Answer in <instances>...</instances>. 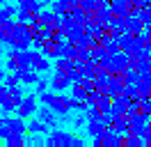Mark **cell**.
Returning <instances> with one entry per match:
<instances>
[{"instance_id": "1", "label": "cell", "mask_w": 151, "mask_h": 147, "mask_svg": "<svg viewBox=\"0 0 151 147\" xmlns=\"http://www.w3.org/2000/svg\"><path fill=\"white\" fill-rule=\"evenodd\" d=\"M39 99H41L44 106H50L57 115H69V110H73V97L71 94L64 97V94H57V90H53V92L39 94Z\"/></svg>"}, {"instance_id": "2", "label": "cell", "mask_w": 151, "mask_h": 147, "mask_svg": "<svg viewBox=\"0 0 151 147\" xmlns=\"http://www.w3.org/2000/svg\"><path fill=\"white\" fill-rule=\"evenodd\" d=\"M23 97H25V94H23V90H21L19 85H16V87H9V85L2 83V87H0V108H2V115H9L12 110L19 108Z\"/></svg>"}, {"instance_id": "3", "label": "cell", "mask_w": 151, "mask_h": 147, "mask_svg": "<svg viewBox=\"0 0 151 147\" xmlns=\"http://www.w3.org/2000/svg\"><path fill=\"white\" fill-rule=\"evenodd\" d=\"M25 133H28V124L23 122L21 115H16V117L5 115L0 119V136H2V140H7L9 136H25Z\"/></svg>"}, {"instance_id": "4", "label": "cell", "mask_w": 151, "mask_h": 147, "mask_svg": "<svg viewBox=\"0 0 151 147\" xmlns=\"http://www.w3.org/2000/svg\"><path fill=\"white\" fill-rule=\"evenodd\" d=\"M32 39H35V37H32L30 23L16 21V25H14V37H12V41H9V48H14V51H25V48H30Z\"/></svg>"}, {"instance_id": "5", "label": "cell", "mask_w": 151, "mask_h": 147, "mask_svg": "<svg viewBox=\"0 0 151 147\" xmlns=\"http://www.w3.org/2000/svg\"><path fill=\"white\" fill-rule=\"evenodd\" d=\"M46 145L48 147H83L85 143L80 138H76L73 133H66V131H62L57 127L46 136Z\"/></svg>"}, {"instance_id": "6", "label": "cell", "mask_w": 151, "mask_h": 147, "mask_svg": "<svg viewBox=\"0 0 151 147\" xmlns=\"http://www.w3.org/2000/svg\"><path fill=\"white\" fill-rule=\"evenodd\" d=\"M103 67L108 69L110 74H117V71H126L131 67V55L126 51H119V53H112L108 60L103 62Z\"/></svg>"}, {"instance_id": "7", "label": "cell", "mask_w": 151, "mask_h": 147, "mask_svg": "<svg viewBox=\"0 0 151 147\" xmlns=\"http://www.w3.org/2000/svg\"><path fill=\"white\" fill-rule=\"evenodd\" d=\"M37 110H39L37 97H35V94H25V97H23V101H21V106L16 108V115H21L23 119H28V117H32Z\"/></svg>"}, {"instance_id": "8", "label": "cell", "mask_w": 151, "mask_h": 147, "mask_svg": "<svg viewBox=\"0 0 151 147\" xmlns=\"http://www.w3.org/2000/svg\"><path fill=\"white\" fill-rule=\"evenodd\" d=\"M124 145V133H114V131H105L103 136L94 138V147H122Z\"/></svg>"}, {"instance_id": "9", "label": "cell", "mask_w": 151, "mask_h": 147, "mask_svg": "<svg viewBox=\"0 0 151 147\" xmlns=\"http://www.w3.org/2000/svg\"><path fill=\"white\" fill-rule=\"evenodd\" d=\"M71 85H73V81H71V76H69V74L55 71V74H53V78H50V90L64 92V90H69Z\"/></svg>"}, {"instance_id": "10", "label": "cell", "mask_w": 151, "mask_h": 147, "mask_svg": "<svg viewBox=\"0 0 151 147\" xmlns=\"http://www.w3.org/2000/svg\"><path fill=\"white\" fill-rule=\"evenodd\" d=\"M87 136L92 138V140H94V138H99V136H103L105 131H108V124H105V119L101 117V119H89V122H87Z\"/></svg>"}, {"instance_id": "11", "label": "cell", "mask_w": 151, "mask_h": 147, "mask_svg": "<svg viewBox=\"0 0 151 147\" xmlns=\"http://www.w3.org/2000/svg\"><path fill=\"white\" fill-rule=\"evenodd\" d=\"M14 18H0V39H2V44L9 46L12 37H14Z\"/></svg>"}, {"instance_id": "12", "label": "cell", "mask_w": 151, "mask_h": 147, "mask_svg": "<svg viewBox=\"0 0 151 147\" xmlns=\"http://www.w3.org/2000/svg\"><path fill=\"white\" fill-rule=\"evenodd\" d=\"M39 21H41L46 28H60L62 16H60V14H55L53 9H41V12H39Z\"/></svg>"}, {"instance_id": "13", "label": "cell", "mask_w": 151, "mask_h": 147, "mask_svg": "<svg viewBox=\"0 0 151 147\" xmlns=\"http://www.w3.org/2000/svg\"><path fill=\"white\" fill-rule=\"evenodd\" d=\"M78 60L76 57H66V55H62V57H57L55 60V71H62V74H71L73 69H78Z\"/></svg>"}, {"instance_id": "14", "label": "cell", "mask_w": 151, "mask_h": 147, "mask_svg": "<svg viewBox=\"0 0 151 147\" xmlns=\"http://www.w3.org/2000/svg\"><path fill=\"white\" fill-rule=\"evenodd\" d=\"M144 28H147V23L140 14H128V18H126V30L128 32L137 35V32H144Z\"/></svg>"}, {"instance_id": "15", "label": "cell", "mask_w": 151, "mask_h": 147, "mask_svg": "<svg viewBox=\"0 0 151 147\" xmlns=\"http://www.w3.org/2000/svg\"><path fill=\"white\" fill-rule=\"evenodd\" d=\"M50 131V127H48L46 122L41 117H30V122H28V133H32V136H44V133H48Z\"/></svg>"}, {"instance_id": "16", "label": "cell", "mask_w": 151, "mask_h": 147, "mask_svg": "<svg viewBox=\"0 0 151 147\" xmlns=\"http://www.w3.org/2000/svg\"><path fill=\"white\" fill-rule=\"evenodd\" d=\"M37 115L44 119V122H46L50 129H57V127H60V122H57V113L50 108V106H44V108H39V110H37Z\"/></svg>"}, {"instance_id": "17", "label": "cell", "mask_w": 151, "mask_h": 147, "mask_svg": "<svg viewBox=\"0 0 151 147\" xmlns=\"http://www.w3.org/2000/svg\"><path fill=\"white\" fill-rule=\"evenodd\" d=\"M32 69L39 71V74L48 71V69H50V57L44 55V53H35V55H32Z\"/></svg>"}, {"instance_id": "18", "label": "cell", "mask_w": 151, "mask_h": 147, "mask_svg": "<svg viewBox=\"0 0 151 147\" xmlns=\"http://www.w3.org/2000/svg\"><path fill=\"white\" fill-rule=\"evenodd\" d=\"M110 131H114V133H128V119L126 117H114L112 124H110Z\"/></svg>"}, {"instance_id": "19", "label": "cell", "mask_w": 151, "mask_h": 147, "mask_svg": "<svg viewBox=\"0 0 151 147\" xmlns=\"http://www.w3.org/2000/svg\"><path fill=\"white\" fill-rule=\"evenodd\" d=\"M142 143H144V136H140V133H126L124 136L126 147H142Z\"/></svg>"}, {"instance_id": "20", "label": "cell", "mask_w": 151, "mask_h": 147, "mask_svg": "<svg viewBox=\"0 0 151 147\" xmlns=\"http://www.w3.org/2000/svg\"><path fill=\"white\" fill-rule=\"evenodd\" d=\"M112 97H110V94H108V92H105L103 97H101V99L96 101V108L101 110V113H110V110H112Z\"/></svg>"}, {"instance_id": "21", "label": "cell", "mask_w": 151, "mask_h": 147, "mask_svg": "<svg viewBox=\"0 0 151 147\" xmlns=\"http://www.w3.org/2000/svg\"><path fill=\"white\" fill-rule=\"evenodd\" d=\"M14 16H19V2H16V5L5 2V5H2V12H0V18H14Z\"/></svg>"}, {"instance_id": "22", "label": "cell", "mask_w": 151, "mask_h": 147, "mask_svg": "<svg viewBox=\"0 0 151 147\" xmlns=\"http://www.w3.org/2000/svg\"><path fill=\"white\" fill-rule=\"evenodd\" d=\"M19 21H23V23H32V21H35V18H39V14H35V12H30L28 7H21L19 5Z\"/></svg>"}, {"instance_id": "23", "label": "cell", "mask_w": 151, "mask_h": 147, "mask_svg": "<svg viewBox=\"0 0 151 147\" xmlns=\"http://www.w3.org/2000/svg\"><path fill=\"white\" fill-rule=\"evenodd\" d=\"M39 78H41V76H39V71H35V69H25V71H23V83H25V85H37Z\"/></svg>"}, {"instance_id": "24", "label": "cell", "mask_w": 151, "mask_h": 147, "mask_svg": "<svg viewBox=\"0 0 151 147\" xmlns=\"http://www.w3.org/2000/svg\"><path fill=\"white\" fill-rule=\"evenodd\" d=\"M5 147H25V136H9L5 140Z\"/></svg>"}, {"instance_id": "25", "label": "cell", "mask_w": 151, "mask_h": 147, "mask_svg": "<svg viewBox=\"0 0 151 147\" xmlns=\"http://www.w3.org/2000/svg\"><path fill=\"white\" fill-rule=\"evenodd\" d=\"M126 18H128V16H114L112 23H110V28H112L114 32H122V30H126Z\"/></svg>"}, {"instance_id": "26", "label": "cell", "mask_w": 151, "mask_h": 147, "mask_svg": "<svg viewBox=\"0 0 151 147\" xmlns=\"http://www.w3.org/2000/svg\"><path fill=\"white\" fill-rule=\"evenodd\" d=\"M85 115H87V119H101L103 117V113L96 108V106H89V108L85 110Z\"/></svg>"}, {"instance_id": "27", "label": "cell", "mask_w": 151, "mask_h": 147, "mask_svg": "<svg viewBox=\"0 0 151 147\" xmlns=\"http://www.w3.org/2000/svg\"><path fill=\"white\" fill-rule=\"evenodd\" d=\"M50 9H53L55 14H60V16H62V14H66V12H69V9L64 7V2H62V0H53V5H50Z\"/></svg>"}, {"instance_id": "28", "label": "cell", "mask_w": 151, "mask_h": 147, "mask_svg": "<svg viewBox=\"0 0 151 147\" xmlns=\"http://www.w3.org/2000/svg\"><path fill=\"white\" fill-rule=\"evenodd\" d=\"M19 83H23V81H21V78H19V76H16V74H14V71L5 76V85H9V87H16Z\"/></svg>"}, {"instance_id": "29", "label": "cell", "mask_w": 151, "mask_h": 147, "mask_svg": "<svg viewBox=\"0 0 151 147\" xmlns=\"http://www.w3.org/2000/svg\"><path fill=\"white\" fill-rule=\"evenodd\" d=\"M142 18H144V23L149 25L151 23V5H144V7H140V12H137Z\"/></svg>"}, {"instance_id": "30", "label": "cell", "mask_w": 151, "mask_h": 147, "mask_svg": "<svg viewBox=\"0 0 151 147\" xmlns=\"http://www.w3.org/2000/svg\"><path fill=\"white\" fill-rule=\"evenodd\" d=\"M48 85H50V83H48L46 78H39L37 85H35V90H37L39 94H44V92H48Z\"/></svg>"}, {"instance_id": "31", "label": "cell", "mask_w": 151, "mask_h": 147, "mask_svg": "<svg viewBox=\"0 0 151 147\" xmlns=\"http://www.w3.org/2000/svg\"><path fill=\"white\" fill-rule=\"evenodd\" d=\"M87 115H78V117H73V127L76 129H83V127H87Z\"/></svg>"}, {"instance_id": "32", "label": "cell", "mask_w": 151, "mask_h": 147, "mask_svg": "<svg viewBox=\"0 0 151 147\" xmlns=\"http://www.w3.org/2000/svg\"><path fill=\"white\" fill-rule=\"evenodd\" d=\"M140 108L144 110V113H151V94H149V97H142V99H140Z\"/></svg>"}, {"instance_id": "33", "label": "cell", "mask_w": 151, "mask_h": 147, "mask_svg": "<svg viewBox=\"0 0 151 147\" xmlns=\"http://www.w3.org/2000/svg\"><path fill=\"white\" fill-rule=\"evenodd\" d=\"M144 145H149V147H151V124L144 129Z\"/></svg>"}, {"instance_id": "34", "label": "cell", "mask_w": 151, "mask_h": 147, "mask_svg": "<svg viewBox=\"0 0 151 147\" xmlns=\"http://www.w3.org/2000/svg\"><path fill=\"white\" fill-rule=\"evenodd\" d=\"M144 32H147V37H149V41H151V23L147 28H144Z\"/></svg>"}, {"instance_id": "35", "label": "cell", "mask_w": 151, "mask_h": 147, "mask_svg": "<svg viewBox=\"0 0 151 147\" xmlns=\"http://www.w3.org/2000/svg\"><path fill=\"white\" fill-rule=\"evenodd\" d=\"M16 2H19V5H25V2H30V0H16Z\"/></svg>"}, {"instance_id": "36", "label": "cell", "mask_w": 151, "mask_h": 147, "mask_svg": "<svg viewBox=\"0 0 151 147\" xmlns=\"http://www.w3.org/2000/svg\"><path fill=\"white\" fill-rule=\"evenodd\" d=\"M149 57H151V55H149Z\"/></svg>"}]
</instances>
